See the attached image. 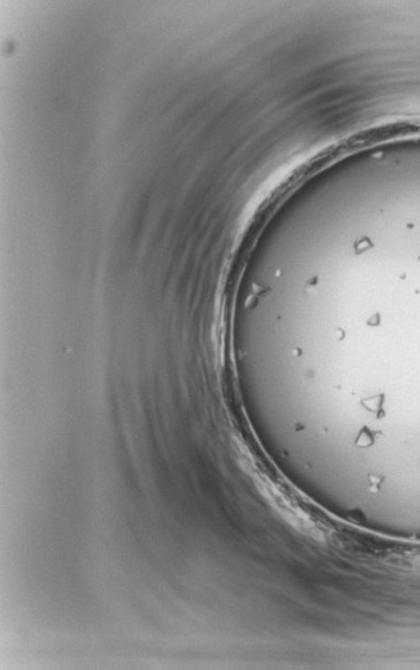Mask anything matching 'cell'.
<instances>
[{"instance_id": "6da1fadb", "label": "cell", "mask_w": 420, "mask_h": 670, "mask_svg": "<svg viewBox=\"0 0 420 670\" xmlns=\"http://www.w3.org/2000/svg\"><path fill=\"white\" fill-rule=\"evenodd\" d=\"M376 435L378 433L368 428V427H363L359 431L357 439H355V445L360 447V448H367V447H370L376 441Z\"/></svg>"}, {"instance_id": "7a4b0ae2", "label": "cell", "mask_w": 420, "mask_h": 670, "mask_svg": "<svg viewBox=\"0 0 420 670\" xmlns=\"http://www.w3.org/2000/svg\"><path fill=\"white\" fill-rule=\"evenodd\" d=\"M362 404L366 407L367 411L372 412L376 417H380V412L383 411V396L378 395L374 398H367L362 400Z\"/></svg>"}, {"instance_id": "3957f363", "label": "cell", "mask_w": 420, "mask_h": 670, "mask_svg": "<svg viewBox=\"0 0 420 670\" xmlns=\"http://www.w3.org/2000/svg\"><path fill=\"white\" fill-rule=\"evenodd\" d=\"M368 480H370L371 484V491L378 492L379 488H380V484L383 482L382 476H378V475H370L368 476Z\"/></svg>"}]
</instances>
